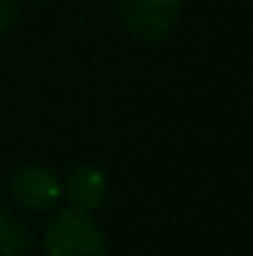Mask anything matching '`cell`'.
<instances>
[{
	"mask_svg": "<svg viewBox=\"0 0 253 256\" xmlns=\"http://www.w3.org/2000/svg\"><path fill=\"white\" fill-rule=\"evenodd\" d=\"M47 256H107V239L97 219L77 206L62 209L45 229Z\"/></svg>",
	"mask_w": 253,
	"mask_h": 256,
	"instance_id": "1",
	"label": "cell"
},
{
	"mask_svg": "<svg viewBox=\"0 0 253 256\" xmlns=\"http://www.w3.org/2000/svg\"><path fill=\"white\" fill-rule=\"evenodd\" d=\"M181 0H119V15L132 35L157 42L176 22Z\"/></svg>",
	"mask_w": 253,
	"mask_h": 256,
	"instance_id": "2",
	"label": "cell"
},
{
	"mask_svg": "<svg viewBox=\"0 0 253 256\" xmlns=\"http://www.w3.org/2000/svg\"><path fill=\"white\" fill-rule=\"evenodd\" d=\"M10 194L20 206L32 212H45L55 206V202L60 199V179L40 164H25L12 172Z\"/></svg>",
	"mask_w": 253,
	"mask_h": 256,
	"instance_id": "3",
	"label": "cell"
},
{
	"mask_svg": "<svg viewBox=\"0 0 253 256\" xmlns=\"http://www.w3.org/2000/svg\"><path fill=\"white\" fill-rule=\"evenodd\" d=\"M67 196L72 202V206L82 209V212H94L102 206L104 196H107V176L99 167L82 164L70 174L67 182Z\"/></svg>",
	"mask_w": 253,
	"mask_h": 256,
	"instance_id": "4",
	"label": "cell"
},
{
	"mask_svg": "<svg viewBox=\"0 0 253 256\" xmlns=\"http://www.w3.org/2000/svg\"><path fill=\"white\" fill-rule=\"evenodd\" d=\"M27 246H30V232L25 229V224L10 219L7 229H5V236L0 242V252L5 256H20Z\"/></svg>",
	"mask_w": 253,
	"mask_h": 256,
	"instance_id": "5",
	"label": "cell"
},
{
	"mask_svg": "<svg viewBox=\"0 0 253 256\" xmlns=\"http://www.w3.org/2000/svg\"><path fill=\"white\" fill-rule=\"evenodd\" d=\"M25 12V2L22 0H0V35L10 32Z\"/></svg>",
	"mask_w": 253,
	"mask_h": 256,
	"instance_id": "6",
	"label": "cell"
},
{
	"mask_svg": "<svg viewBox=\"0 0 253 256\" xmlns=\"http://www.w3.org/2000/svg\"><path fill=\"white\" fill-rule=\"evenodd\" d=\"M7 222H10V216L5 214V209L0 206V242H2V236H5V229H7Z\"/></svg>",
	"mask_w": 253,
	"mask_h": 256,
	"instance_id": "7",
	"label": "cell"
}]
</instances>
